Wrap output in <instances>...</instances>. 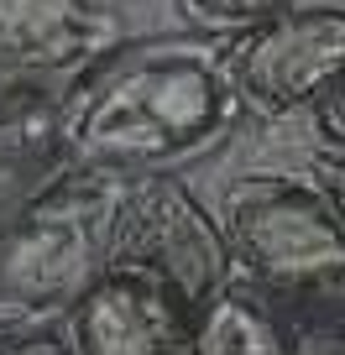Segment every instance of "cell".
<instances>
[{
	"label": "cell",
	"instance_id": "cell-1",
	"mask_svg": "<svg viewBox=\"0 0 345 355\" xmlns=\"http://www.w3.org/2000/svg\"><path fill=\"white\" fill-rule=\"evenodd\" d=\"M246 105L210 37L115 42L58 94V125L74 167L100 178L183 173L210 157Z\"/></svg>",
	"mask_w": 345,
	"mask_h": 355
},
{
	"label": "cell",
	"instance_id": "cell-2",
	"mask_svg": "<svg viewBox=\"0 0 345 355\" xmlns=\"http://www.w3.org/2000/svg\"><path fill=\"white\" fill-rule=\"evenodd\" d=\"M214 220L241 277L267 293L288 350H345V230L309 173H246Z\"/></svg>",
	"mask_w": 345,
	"mask_h": 355
},
{
	"label": "cell",
	"instance_id": "cell-3",
	"mask_svg": "<svg viewBox=\"0 0 345 355\" xmlns=\"http://www.w3.org/2000/svg\"><path fill=\"white\" fill-rule=\"evenodd\" d=\"M121 178L63 173L0 220V350H63V313L105 272Z\"/></svg>",
	"mask_w": 345,
	"mask_h": 355
},
{
	"label": "cell",
	"instance_id": "cell-4",
	"mask_svg": "<svg viewBox=\"0 0 345 355\" xmlns=\"http://www.w3.org/2000/svg\"><path fill=\"white\" fill-rule=\"evenodd\" d=\"M105 261L157 277L167 293H178L189 303L194 319L210 309V298L235 272L214 209L178 173L121 178L115 225H110V256Z\"/></svg>",
	"mask_w": 345,
	"mask_h": 355
},
{
	"label": "cell",
	"instance_id": "cell-5",
	"mask_svg": "<svg viewBox=\"0 0 345 355\" xmlns=\"http://www.w3.org/2000/svg\"><path fill=\"white\" fill-rule=\"evenodd\" d=\"M220 58L246 115H262V121L309 115L345 78V6L288 0L267 21L220 42Z\"/></svg>",
	"mask_w": 345,
	"mask_h": 355
},
{
	"label": "cell",
	"instance_id": "cell-6",
	"mask_svg": "<svg viewBox=\"0 0 345 355\" xmlns=\"http://www.w3.org/2000/svg\"><path fill=\"white\" fill-rule=\"evenodd\" d=\"M194 324L189 303L157 277L105 261L58 329L74 355H183L194 350Z\"/></svg>",
	"mask_w": 345,
	"mask_h": 355
},
{
	"label": "cell",
	"instance_id": "cell-7",
	"mask_svg": "<svg viewBox=\"0 0 345 355\" xmlns=\"http://www.w3.org/2000/svg\"><path fill=\"white\" fill-rule=\"evenodd\" d=\"M121 42V16L105 0H0V94L74 84Z\"/></svg>",
	"mask_w": 345,
	"mask_h": 355
},
{
	"label": "cell",
	"instance_id": "cell-8",
	"mask_svg": "<svg viewBox=\"0 0 345 355\" xmlns=\"http://www.w3.org/2000/svg\"><path fill=\"white\" fill-rule=\"evenodd\" d=\"M63 173H74V157L58 125V94L47 89L0 94V220L42 199Z\"/></svg>",
	"mask_w": 345,
	"mask_h": 355
},
{
	"label": "cell",
	"instance_id": "cell-9",
	"mask_svg": "<svg viewBox=\"0 0 345 355\" xmlns=\"http://www.w3.org/2000/svg\"><path fill=\"white\" fill-rule=\"evenodd\" d=\"M194 355H288V334L251 277H225V288L194 324Z\"/></svg>",
	"mask_w": 345,
	"mask_h": 355
},
{
	"label": "cell",
	"instance_id": "cell-10",
	"mask_svg": "<svg viewBox=\"0 0 345 355\" xmlns=\"http://www.w3.org/2000/svg\"><path fill=\"white\" fill-rule=\"evenodd\" d=\"M283 6H288V0H173V16H178L194 37L230 42V37H241L246 26H256V21H267Z\"/></svg>",
	"mask_w": 345,
	"mask_h": 355
},
{
	"label": "cell",
	"instance_id": "cell-11",
	"mask_svg": "<svg viewBox=\"0 0 345 355\" xmlns=\"http://www.w3.org/2000/svg\"><path fill=\"white\" fill-rule=\"evenodd\" d=\"M309 183L324 193L330 214L340 220V230H345V146H335V152H314V157H309Z\"/></svg>",
	"mask_w": 345,
	"mask_h": 355
},
{
	"label": "cell",
	"instance_id": "cell-12",
	"mask_svg": "<svg viewBox=\"0 0 345 355\" xmlns=\"http://www.w3.org/2000/svg\"><path fill=\"white\" fill-rule=\"evenodd\" d=\"M309 115L324 125V136H335V146H345V78L330 89V94H324L319 105H314Z\"/></svg>",
	"mask_w": 345,
	"mask_h": 355
}]
</instances>
